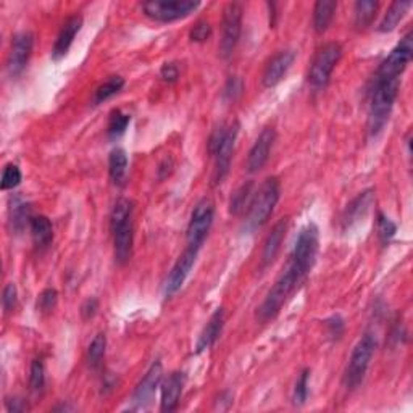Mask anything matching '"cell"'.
<instances>
[{
  "mask_svg": "<svg viewBox=\"0 0 413 413\" xmlns=\"http://www.w3.org/2000/svg\"><path fill=\"white\" fill-rule=\"evenodd\" d=\"M186 384V375L182 371H173L168 375L164 383H161V399H160V410L161 412H173L180 405V399Z\"/></svg>",
  "mask_w": 413,
  "mask_h": 413,
  "instance_id": "18",
  "label": "cell"
},
{
  "mask_svg": "<svg viewBox=\"0 0 413 413\" xmlns=\"http://www.w3.org/2000/svg\"><path fill=\"white\" fill-rule=\"evenodd\" d=\"M281 196V184L278 177L270 176L261 182V186L255 191L247 210V218H245V229L249 233H255L263 224L268 222L271 213H273L276 203Z\"/></svg>",
  "mask_w": 413,
  "mask_h": 413,
  "instance_id": "4",
  "label": "cell"
},
{
  "mask_svg": "<svg viewBox=\"0 0 413 413\" xmlns=\"http://www.w3.org/2000/svg\"><path fill=\"white\" fill-rule=\"evenodd\" d=\"M375 203V191L373 189H367L354 198L352 202L346 207V210L342 213V229H349L352 228L355 223H358L360 219H363L368 215V212L371 210Z\"/></svg>",
  "mask_w": 413,
  "mask_h": 413,
  "instance_id": "19",
  "label": "cell"
},
{
  "mask_svg": "<svg viewBox=\"0 0 413 413\" xmlns=\"http://www.w3.org/2000/svg\"><path fill=\"white\" fill-rule=\"evenodd\" d=\"M110 228L113 233L115 261L126 265L133 255L134 224H133V202L129 198H118L110 215Z\"/></svg>",
  "mask_w": 413,
  "mask_h": 413,
  "instance_id": "2",
  "label": "cell"
},
{
  "mask_svg": "<svg viewBox=\"0 0 413 413\" xmlns=\"http://www.w3.org/2000/svg\"><path fill=\"white\" fill-rule=\"evenodd\" d=\"M29 386L31 391L36 392V394L43 392L45 386V368L43 360H33V363H31Z\"/></svg>",
  "mask_w": 413,
  "mask_h": 413,
  "instance_id": "33",
  "label": "cell"
},
{
  "mask_svg": "<svg viewBox=\"0 0 413 413\" xmlns=\"http://www.w3.org/2000/svg\"><path fill=\"white\" fill-rule=\"evenodd\" d=\"M82 26V17L81 15H75V17H70L61 26L59 36H57L55 44L52 47V59L60 60L68 54L70 47L75 43L76 34L81 31Z\"/></svg>",
  "mask_w": 413,
  "mask_h": 413,
  "instance_id": "20",
  "label": "cell"
},
{
  "mask_svg": "<svg viewBox=\"0 0 413 413\" xmlns=\"http://www.w3.org/2000/svg\"><path fill=\"white\" fill-rule=\"evenodd\" d=\"M318 245H320V231H318L317 224L308 223L305 228L300 229L289 260V263L299 270L305 278L315 265Z\"/></svg>",
  "mask_w": 413,
  "mask_h": 413,
  "instance_id": "6",
  "label": "cell"
},
{
  "mask_svg": "<svg viewBox=\"0 0 413 413\" xmlns=\"http://www.w3.org/2000/svg\"><path fill=\"white\" fill-rule=\"evenodd\" d=\"M129 122H131V117L128 113H123L122 110H113L108 119V129H107L108 138L118 139L119 136H123Z\"/></svg>",
  "mask_w": 413,
  "mask_h": 413,
  "instance_id": "31",
  "label": "cell"
},
{
  "mask_svg": "<svg viewBox=\"0 0 413 413\" xmlns=\"http://www.w3.org/2000/svg\"><path fill=\"white\" fill-rule=\"evenodd\" d=\"M22 180H23L22 170H20L17 165L8 164V165H5V168L2 171V180H0V187H2V191L15 189V187L20 186V182H22Z\"/></svg>",
  "mask_w": 413,
  "mask_h": 413,
  "instance_id": "34",
  "label": "cell"
},
{
  "mask_svg": "<svg viewBox=\"0 0 413 413\" xmlns=\"http://www.w3.org/2000/svg\"><path fill=\"white\" fill-rule=\"evenodd\" d=\"M57 304H59V292H57L55 289H44L43 292H41L39 297H38V310L41 313H44V315H49V313H52L55 310Z\"/></svg>",
  "mask_w": 413,
  "mask_h": 413,
  "instance_id": "35",
  "label": "cell"
},
{
  "mask_svg": "<svg viewBox=\"0 0 413 413\" xmlns=\"http://www.w3.org/2000/svg\"><path fill=\"white\" fill-rule=\"evenodd\" d=\"M198 250L201 249L187 245L184 252L181 254V257L176 260V263H175L173 268H171L168 280H166V284H165V296L166 297L175 296L176 292L181 289L182 284H184V281L187 280V276H189V273H191L192 266H194V263H196Z\"/></svg>",
  "mask_w": 413,
  "mask_h": 413,
  "instance_id": "15",
  "label": "cell"
},
{
  "mask_svg": "<svg viewBox=\"0 0 413 413\" xmlns=\"http://www.w3.org/2000/svg\"><path fill=\"white\" fill-rule=\"evenodd\" d=\"M378 2L375 0H360V2L355 3L354 7V23L355 28L358 31L367 29L368 26L373 23L376 17V12H378Z\"/></svg>",
  "mask_w": 413,
  "mask_h": 413,
  "instance_id": "27",
  "label": "cell"
},
{
  "mask_svg": "<svg viewBox=\"0 0 413 413\" xmlns=\"http://www.w3.org/2000/svg\"><path fill=\"white\" fill-rule=\"evenodd\" d=\"M254 182L249 181L239 187V189L234 192L231 197V202H229V213L231 215H240L245 210H249L250 202H252L254 197Z\"/></svg>",
  "mask_w": 413,
  "mask_h": 413,
  "instance_id": "28",
  "label": "cell"
},
{
  "mask_svg": "<svg viewBox=\"0 0 413 413\" xmlns=\"http://www.w3.org/2000/svg\"><path fill=\"white\" fill-rule=\"evenodd\" d=\"M99 312V300L96 297H91V299H87L85 304L81 305V317L82 320H91L97 315Z\"/></svg>",
  "mask_w": 413,
  "mask_h": 413,
  "instance_id": "43",
  "label": "cell"
},
{
  "mask_svg": "<svg viewBox=\"0 0 413 413\" xmlns=\"http://www.w3.org/2000/svg\"><path fill=\"white\" fill-rule=\"evenodd\" d=\"M244 92V81L239 76H231L223 89V97L228 102H236Z\"/></svg>",
  "mask_w": 413,
  "mask_h": 413,
  "instance_id": "37",
  "label": "cell"
},
{
  "mask_svg": "<svg viewBox=\"0 0 413 413\" xmlns=\"http://www.w3.org/2000/svg\"><path fill=\"white\" fill-rule=\"evenodd\" d=\"M338 2L334 0H320L313 7V29L318 34H323L331 24L334 13H336Z\"/></svg>",
  "mask_w": 413,
  "mask_h": 413,
  "instance_id": "23",
  "label": "cell"
},
{
  "mask_svg": "<svg viewBox=\"0 0 413 413\" xmlns=\"http://www.w3.org/2000/svg\"><path fill=\"white\" fill-rule=\"evenodd\" d=\"M376 346V338L371 333H365L360 341L355 344V347L350 354L349 363L346 367V371H344V388L347 391H354L357 389L360 384L363 383L365 376H367V371L370 368L371 358H373Z\"/></svg>",
  "mask_w": 413,
  "mask_h": 413,
  "instance_id": "5",
  "label": "cell"
},
{
  "mask_svg": "<svg viewBox=\"0 0 413 413\" xmlns=\"http://www.w3.org/2000/svg\"><path fill=\"white\" fill-rule=\"evenodd\" d=\"M397 233V226L394 222H391L388 217H384L383 213L378 215V234L379 239L383 244H388L389 240L396 236Z\"/></svg>",
  "mask_w": 413,
  "mask_h": 413,
  "instance_id": "38",
  "label": "cell"
},
{
  "mask_svg": "<svg viewBox=\"0 0 413 413\" xmlns=\"http://www.w3.org/2000/svg\"><path fill=\"white\" fill-rule=\"evenodd\" d=\"M223 326H224V308L219 307L213 312V315L210 317V320L207 321L205 328L202 329L201 336H198L197 344H196V352L202 354L205 352L207 349H210L213 344L218 341V338L222 336Z\"/></svg>",
  "mask_w": 413,
  "mask_h": 413,
  "instance_id": "21",
  "label": "cell"
},
{
  "mask_svg": "<svg viewBox=\"0 0 413 413\" xmlns=\"http://www.w3.org/2000/svg\"><path fill=\"white\" fill-rule=\"evenodd\" d=\"M296 60L294 50H280L278 54L271 57L268 64L265 66L263 75H261V82L265 87H275L284 80L287 71L291 70L292 64Z\"/></svg>",
  "mask_w": 413,
  "mask_h": 413,
  "instance_id": "17",
  "label": "cell"
},
{
  "mask_svg": "<svg viewBox=\"0 0 413 413\" xmlns=\"http://www.w3.org/2000/svg\"><path fill=\"white\" fill-rule=\"evenodd\" d=\"M160 76L166 82H176L177 78H180V68L175 64H165L160 70Z\"/></svg>",
  "mask_w": 413,
  "mask_h": 413,
  "instance_id": "44",
  "label": "cell"
},
{
  "mask_svg": "<svg viewBox=\"0 0 413 413\" xmlns=\"http://www.w3.org/2000/svg\"><path fill=\"white\" fill-rule=\"evenodd\" d=\"M5 407H7L8 413H24L29 410L28 402L22 399V397H10Z\"/></svg>",
  "mask_w": 413,
  "mask_h": 413,
  "instance_id": "42",
  "label": "cell"
},
{
  "mask_svg": "<svg viewBox=\"0 0 413 413\" xmlns=\"http://www.w3.org/2000/svg\"><path fill=\"white\" fill-rule=\"evenodd\" d=\"M213 218H215V203L208 197L201 198L191 213L189 226H187V245L197 249L202 247L203 240L212 229Z\"/></svg>",
  "mask_w": 413,
  "mask_h": 413,
  "instance_id": "10",
  "label": "cell"
},
{
  "mask_svg": "<svg viewBox=\"0 0 413 413\" xmlns=\"http://www.w3.org/2000/svg\"><path fill=\"white\" fill-rule=\"evenodd\" d=\"M2 305L7 313H12L18 305V289L13 283H7L3 287L2 294Z\"/></svg>",
  "mask_w": 413,
  "mask_h": 413,
  "instance_id": "40",
  "label": "cell"
},
{
  "mask_svg": "<svg viewBox=\"0 0 413 413\" xmlns=\"http://www.w3.org/2000/svg\"><path fill=\"white\" fill-rule=\"evenodd\" d=\"M212 26L208 22H205V20H201V22H197L194 24V28L191 29L189 33V38L192 43H205V41H208L212 38Z\"/></svg>",
  "mask_w": 413,
  "mask_h": 413,
  "instance_id": "39",
  "label": "cell"
},
{
  "mask_svg": "<svg viewBox=\"0 0 413 413\" xmlns=\"http://www.w3.org/2000/svg\"><path fill=\"white\" fill-rule=\"evenodd\" d=\"M108 173L115 186H123L128 175V155L123 149H113L108 157Z\"/></svg>",
  "mask_w": 413,
  "mask_h": 413,
  "instance_id": "24",
  "label": "cell"
},
{
  "mask_svg": "<svg viewBox=\"0 0 413 413\" xmlns=\"http://www.w3.org/2000/svg\"><path fill=\"white\" fill-rule=\"evenodd\" d=\"M305 280V276L300 273L299 270L294 268L291 263L286 266L284 273L276 280L273 287L268 291L265 300L261 302V305L257 310V318L260 323H268L275 320L281 312V308L286 304V300L289 299L292 292H294L302 281Z\"/></svg>",
  "mask_w": 413,
  "mask_h": 413,
  "instance_id": "3",
  "label": "cell"
},
{
  "mask_svg": "<svg viewBox=\"0 0 413 413\" xmlns=\"http://www.w3.org/2000/svg\"><path fill=\"white\" fill-rule=\"evenodd\" d=\"M308 378H310V370H304L297 379L294 392H292V400L297 407L304 405L308 397Z\"/></svg>",
  "mask_w": 413,
  "mask_h": 413,
  "instance_id": "36",
  "label": "cell"
},
{
  "mask_svg": "<svg viewBox=\"0 0 413 413\" xmlns=\"http://www.w3.org/2000/svg\"><path fill=\"white\" fill-rule=\"evenodd\" d=\"M276 140V131L273 128H265L259 134L257 140H255L252 149H250L247 157V171L249 173H259V171L266 165V161L270 159L271 149H273Z\"/></svg>",
  "mask_w": 413,
  "mask_h": 413,
  "instance_id": "16",
  "label": "cell"
},
{
  "mask_svg": "<svg viewBox=\"0 0 413 413\" xmlns=\"http://www.w3.org/2000/svg\"><path fill=\"white\" fill-rule=\"evenodd\" d=\"M107 349V338L103 333H99L94 336V339L87 347V363L92 370H97L101 367L103 357H106Z\"/></svg>",
  "mask_w": 413,
  "mask_h": 413,
  "instance_id": "29",
  "label": "cell"
},
{
  "mask_svg": "<svg viewBox=\"0 0 413 413\" xmlns=\"http://www.w3.org/2000/svg\"><path fill=\"white\" fill-rule=\"evenodd\" d=\"M31 208L22 198L17 197L12 203V223L17 231H22L26 223H31Z\"/></svg>",
  "mask_w": 413,
  "mask_h": 413,
  "instance_id": "32",
  "label": "cell"
},
{
  "mask_svg": "<svg viewBox=\"0 0 413 413\" xmlns=\"http://www.w3.org/2000/svg\"><path fill=\"white\" fill-rule=\"evenodd\" d=\"M239 128L240 126L238 122H234L231 126H228L223 143L219 144L217 152L213 154V157H215V170H213V177H212L213 186H219L224 180H226L229 168H231V160H233L234 147H236Z\"/></svg>",
  "mask_w": 413,
  "mask_h": 413,
  "instance_id": "14",
  "label": "cell"
},
{
  "mask_svg": "<svg viewBox=\"0 0 413 413\" xmlns=\"http://www.w3.org/2000/svg\"><path fill=\"white\" fill-rule=\"evenodd\" d=\"M342 57V47L338 43H328L320 47L315 59L312 61L310 71H308V85L320 91L325 89L329 82L334 68Z\"/></svg>",
  "mask_w": 413,
  "mask_h": 413,
  "instance_id": "7",
  "label": "cell"
},
{
  "mask_svg": "<svg viewBox=\"0 0 413 413\" xmlns=\"http://www.w3.org/2000/svg\"><path fill=\"white\" fill-rule=\"evenodd\" d=\"M71 410H75V407L66 405V404H60V405L54 407V412H71Z\"/></svg>",
  "mask_w": 413,
  "mask_h": 413,
  "instance_id": "45",
  "label": "cell"
},
{
  "mask_svg": "<svg viewBox=\"0 0 413 413\" xmlns=\"http://www.w3.org/2000/svg\"><path fill=\"white\" fill-rule=\"evenodd\" d=\"M161 379H164V367L157 360L150 365V368L144 375V378L139 381V384L136 386L133 397H131V410L147 409L155 391L159 389V386H161Z\"/></svg>",
  "mask_w": 413,
  "mask_h": 413,
  "instance_id": "12",
  "label": "cell"
},
{
  "mask_svg": "<svg viewBox=\"0 0 413 413\" xmlns=\"http://www.w3.org/2000/svg\"><path fill=\"white\" fill-rule=\"evenodd\" d=\"M325 323H326L329 338L341 339V336L344 334V329H346V321H344V318L341 315H333L331 318H328Z\"/></svg>",
  "mask_w": 413,
  "mask_h": 413,
  "instance_id": "41",
  "label": "cell"
},
{
  "mask_svg": "<svg viewBox=\"0 0 413 413\" xmlns=\"http://www.w3.org/2000/svg\"><path fill=\"white\" fill-rule=\"evenodd\" d=\"M201 2L194 0H149L143 3V12L157 23H173L194 13Z\"/></svg>",
  "mask_w": 413,
  "mask_h": 413,
  "instance_id": "8",
  "label": "cell"
},
{
  "mask_svg": "<svg viewBox=\"0 0 413 413\" xmlns=\"http://www.w3.org/2000/svg\"><path fill=\"white\" fill-rule=\"evenodd\" d=\"M400 80L397 78L375 76V85L370 96L368 129L371 136H378L388 123L392 108H394Z\"/></svg>",
  "mask_w": 413,
  "mask_h": 413,
  "instance_id": "1",
  "label": "cell"
},
{
  "mask_svg": "<svg viewBox=\"0 0 413 413\" xmlns=\"http://www.w3.org/2000/svg\"><path fill=\"white\" fill-rule=\"evenodd\" d=\"M242 15L244 8L238 2L228 3L223 10V28H222V41H219V57L229 59L236 50L239 44L240 33H242Z\"/></svg>",
  "mask_w": 413,
  "mask_h": 413,
  "instance_id": "9",
  "label": "cell"
},
{
  "mask_svg": "<svg viewBox=\"0 0 413 413\" xmlns=\"http://www.w3.org/2000/svg\"><path fill=\"white\" fill-rule=\"evenodd\" d=\"M34 49V34L29 31H22V33L15 34L12 41V49H10L8 60H7V70L12 78H17L24 71L28 66V61L33 55Z\"/></svg>",
  "mask_w": 413,
  "mask_h": 413,
  "instance_id": "13",
  "label": "cell"
},
{
  "mask_svg": "<svg viewBox=\"0 0 413 413\" xmlns=\"http://www.w3.org/2000/svg\"><path fill=\"white\" fill-rule=\"evenodd\" d=\"M124 86V80L119 76H112L108 81L103 82L97 87L96 91V96H94V103H102L108 101V99H112L113 96H117V94L122 91Z\"/></svg>",
  "mask_w": 413,
  "mask_h": 413,
  "instance_id": "30",
  "label": "cell"
},
{
  "mask_svg": "<svg viewBox=\"0 0 413 413\" xmlns=\"http://www.w3.org/2000/svg\"><path fill=\"white\" fill-rule=\"evenodd\" d=\"M410 8L412 2H392L378 26L379 33H391V31H394Z\"/></svg>",
  "mask_w": 413,
  "mask_h": 413,
  "instance_id": "25",
  "label": "cell"
},
{
  "mask_svg": "<svg viewBox=\"0 0 413 413\" xmlns=\"http://www.w3.org/2000/svg\"><path fill=\"white\" fill-rule=\"evenodd\" d=\"M412 57H413V36L412 33H409L400 39V43L397 44L394 49L391 50V54L381 61L376 75L384 76V78H397V80H400L402 73L405 71L407 65L412 61Z\"/></svg>",
  "mask_w": 413,
  "mask_h": 413,
  "instance_id": "11",
  "label": "cell"
},
{
  "mask_svg": "<svg viewBox=\"0 0 413 413\" xmlns=\"http://www.w3.org/2000/svg\"><path fill=\"white\" fill-rule=\"evenodd\" d=\"M287 223H289L287 222V218L280 219V222L273 226V229H271V233L266 236L265 244H263V252H261V265L263 266H268L270 263H273L276 255H278L287 233Z\"/></svg>",
  "mask_w": 413,
  "mask_h": 413,
  "instance_id": "22",
  "label": "cell"
},
{
  "mask_svg": "<svg viewBox=\"0 0 413 413\" xmlns=\"http://www.w3.org/2000/svg\"><path fill=\"white\" fill-rule=\"evenodd\" d=\"M29 231L34 242L41 245V247L49 245L52 242V239H54V226H52V222L43 215L31 218Z\"/></svg>",
  "mask_w": 413,
  "mask_h": 413,
  "instance_id": "26",
  "label": "cell"
}]
</instances>
